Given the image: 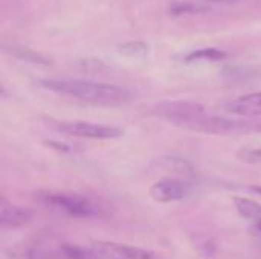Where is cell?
Segmentation results:
<instances>
[{"label": "cell", "mask_w": 261, "mask_h": 259, "mask_svg": "<svg viewBox=\"0 0 261 259\" xmlns=\"http://www.w3.org/2000/svg\"><path fill=\"white\" fill-rule=\"evenodd\" d=\"M40 84L50 92L96 105H121L130 102L133 98V93L128 89L106 82L84 79H43Z\"/></svg>", "instance_id": "obj_1"}, {"label": "cell", "mask_w": 261, "mask_h": 259, "mask_svg": "<svg viewBox=\"0 0 261 259\" xmlns=\"http://www.w3.org/2000/svg\"><path fill=\"white\" fill-rule=\"evenodd\" d=\"M37 200L41 205L73 218H98L109 214L104 203L73 192L40 191L37 194Z\"/></svg>", "instance_id": "obj_2"}, {"label": "cell", "mask_w": 261, "mask_h": 259, "mask_svg": "<svg viewBox=\"0 0 261 259\" xmlns=\"http://www.w3.org/2000/svg\"><path fill=\"white\" fill-rule=\"evenodd\" d=\"M185 128L191 131L208 133V134H237V133H248V131L258 130L260 125L251 121L229 119L225 116H217L205 111L196 119H193Z\"/></svg>", "instance_id": "obj_3"}, {"label": "cell", "mask_w": 261, "mask_h": 259, "mask_svg": "<svg viewBox=\"0 0 261 259\" xmlns=\"http://www.w3.org/2000/svg\"><path fill=\"white\" fill-rule=\"evenodd\" d=\"M60 133L67 136L83 137V139H96V140H110L119 139L124 136V131L118 127L101 125L84 121H50Z\"/></svg>", "instance_id": "obj_4"}, {"label": "cell", "mask_w": 261, "mask_h": 259, "mask_svg": "<svg viewBox=\"0 0 261 259\" xmlns=\"http://www.w3.org/2000/svg\"><path fill=\"white\" fill-rule=\"evenodd\" d=\"M208 111L203 105L196 102H187V101H177V102H162L158 104L153 108V113L159 118L177 125V127H187L193 119L200 116L202 113Z\"/></svg>", "instance_id": "obj_5"}, {"label": "cell", "mask_w": 261, "mask_h": 259, "mask_svg": "<svg viewBox=\"0 0 261 259\" xmlns=\"http://www.w3.org/2000/svg\"><path fill=\"white\" fill-rule=\"evenodd\" d=\"M92 247L101 259H162L153 250L122 243L95 241L92 243Z\"/></svg>", "instance_id": "obj_6"}, {"label": "cell", "mask_w": 261, "mask_h": 259, "mask_svg": "<svg viewBox=\"0 0 261 259\" xmlns=\"http://www.w3.org/2000/svg\"><path fill=\"white\" fill-rule=\"evenodd\" d=\"M148 194L156 203H174L187 198L191 194V185L180 179L167 177L154 182L150 186Z\"/></svg>", "instance_id": "obj_7"}, {"label": "cell", "mask_w": 261, "mask_h": 259, "mask_svg": "<svg viewBox=\"0 0 261 259\" xmlns=\"http://www.w3.org/2000/svg\"><path fill=\"white\" fill-rule=\"evenodd\" d=\"M31 212L11 203L6 197L0 198V226L5 229H18L28 224Z\"/></svg>", "instance_id": "obj_8"}, {"label": "cell", "mask_w": 261, "mask_h": 259, "mask_svg": "<svg viewBox=\"0 0 261 259\" xmlns=\"http://www.w3.org/2000/svg\"><path fill=\"white\" fill-rule=\"evenodd\" d=\"M226 110L232 114L243 116V118H254L261 114V92L248 93L232 99L226 104Z\"/></svg>", "instance_id": "obj_9"}, {"label": "cell", "mask_w": 261, "mask_h": 259, "mask_svg": "<svg viewBox=\"0 0 261 259\" xmlns=\"http://www.w3.org/2000/svg\"><path fill=\"white\" fill-rule=\"evenodd\" d=\"M3 50L6 53L12 55L14 58H18V60L31 63V64H40V66H49L50 64V60L47 56H44L43 53H40V52L28 47V46L14 43V41H3Z\"/></svg>", "instance_id": "obj_10"}, {"label": "cell", "mask_w": 261, "mask_h": 259, "mask_svg": "<svg viewBox=\"0 0 261 259\" xmlns=\"http://www.w3.org/2000/svg\"><path fill=\"white\" fill-rule=\"evenodd\" d=\"M158 166L159 169H164L165 172H171L180 177H193L194 176V168L193 165L185 160V159H179V157H162L158 159Z\"/></svg>", "instance_id": "obj_11"}, {"label": "cell", "mask_w": 261, "mask_h": 259, "mask_svg": "<svg viewBox=\"0 0 261 259\" xmlns=\"http://www.w3.org/2000/svg\"><path fill=\"white\" fill-rule=\"evenodd\" d=\"M234 206L239 212L240 217L246 218V220H251L252 223L255 220L261 218V205L251 200V198H246V197H234Z\"/></svg>", "instance_id": "obj_12"}, {"label": "cell", "mask_w": 261, "mask_h": 259, "mask_svg": "<svg viewBox=\"0 0 261 259\" xmlns=\"http://www.w3.org/2000/svg\"><path fill=\"white\" fill-rule=\"evenodd\" d=\"M60 252H61V258L63 259H101L92 246L83 247L78 244L61 243Z\"/></svg>", "instance_id": "obj_13"}, {"label": "cell", "mask_w": 261, "mask_h": 259, "mask_svg": "<svg viewBox=\"0 0 261 259\" xmlns=\"http://www.w3.org/2000/svg\"><path fill=\"white\" fill-rule=\"evenodd\" d=\"M168 9L174 15H182V14L206 12L210 9V6L205 5V2H202V0H196V2H174Z\"/></svg>", "instance_id": "obj_14"}, {"label": "cell", "mask_w": 261, "mask_h": 259, "mask_svg": "<svg viewBox=\"0 0 261 259\" xmlns=\"http://www.w3.org/2000/svg\"><path fill=\"white\" fill-rule=\"evenodd\" d=\"M61 258V252H60V246H58V252H55L54 249L44 246L43 243H35L34 246H31L26 250V259H60Z\"/></svg>", "instance_id": "obj_15"}, {"label": "cell", "mask_w": 261, "mask_h": 259, "mask_svg": "<svg viewBox=\"0 0 261 259\" xmlns=\"http://www.w3.org/2000/svg\"><path fill=\"white\" fill-rule=\"evenodd\" d=\"M226 56L225 52L219 50V49H197L194 52H191L190 55H187V61H199V60H208V61H217V60H223Z\"/></svg>", "instance_id": "obj_16"}, {"label": "cell", "mask_w": 261, "mask_h": 259, "mask_svg": "<svg viewBox=\"0 0 261 259\" xmlns=\"http://www.w3.org/2000/svg\"><path fill=\"white\" fill-rule=\"evenodd\" d=\"M119 50L122 55H127L130 58H142L147 55L148 47L144 43H127V44L119 46Z\"/></svg>", "instance_id": "obj_17"}, {"label": "cell", "mask_w": 261, "mask_h": 259, "mask_svg": "<svg viewBox=\"0 0 261 259\" xmlns=\"http://www.w3.org/2000/svg\"><path fill=\"white\" fill-rule=\"evenodd\" d=\"M237 157L245 162V163H261V147H257V148H243L239 151Z\"/></svg>", "instance_id": "obj_18"}, {"label": "cell", "mask_w": 261, "mask_h": 259, "mask_svg": "<svg viewBox=\"0 0 261 259\" xmlns=\"http://www.w3.org/2000/svg\"><path fill=\"white\" fill-rule=\"evenodd\" d=\"M252 231H254V234H255L257 237H261V218H258V220H255V221H254V224H252Z\"/></svg>", "instance_id": "obj_19"}, {"label": "cell", "mask_w": 261, "mask_h": 259, "mask_svg": "<svg viewBox=\"0 0 261 259\" xmlns=\"http://www.w3.org/2000/svg\"><path fill=\"white\" fill-rule=\"evenodd\" d=\"M202 2H213V3H217V2H236V0H202Z\"/></svg>", "instance_id": "obj_20"}]
</instances>
